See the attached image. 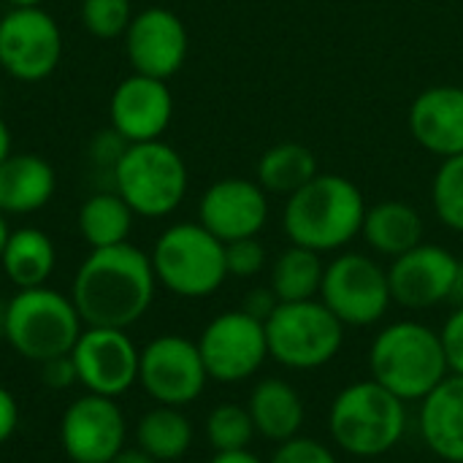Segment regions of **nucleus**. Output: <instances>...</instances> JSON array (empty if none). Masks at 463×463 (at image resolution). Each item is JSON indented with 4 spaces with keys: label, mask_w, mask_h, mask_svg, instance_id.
<instances>
[{
    "label": "nucleus",
    "mask_w": 463,
    "mask_h": 463,
    "mask_svg": "<svg viewBox=\"0 0 463 463\" xmlns=\"http://www.w3.org/2000/svg\"><path fill=\"white\" fill-rule=\"evenodd\" d=\"M157 285L179 298H209L225 279V244L201 222H174L149 252Z\"/></svg>",
    "instance_id": "0eeeda50"
},
{
    "label": "nucleus",
    "mask_w": 463,
    "mask_h": 463,
    "mask_svg": "<svg viewBox=\"0 0 463 463\" xmlns=\"http://www.w3.org/2000/svg\"><path fill=\"white\" fill-rule=\"evenodd\" d=\"M263 326L269 358L290 372H317L345 347V326L320 298L279 304Z\"/></svg>",
    "instance_id": "6e6552de"
},
{
    "label": "nucleus",
    "mask_w": 463,
    "mask_h": 463,
    "mask_svg": "<svg viewBox=\"0 0 463 463\" xmlns=\"http://www.w3.org/2000/svg\"><path fill=\"white\" fill-rule=\"evenodd\" d=\"M41 383L46 388H52V391H68L71 385H79V377H76V366H73L71 353L41 364Z\"/></svg>",
    "instance_id": "c9c22d12"
},
{
    "label": "nucleus",
    "mask_w": 463,
    "mask_h": 463,
    "mask_svg": "<svg viewBox=\"0 0 463 463\" xmlns=\"http://www.w3.org/2000/svg\"><path fill=\"white\" fill-rule=\"evenodd\" d=\"M14 149H11V130H8V125L0 119V163L11 155Z\"/></svg>",
    "instance_id": "a19ab883"
},
{
    "label": "nucleus",
    "mask_w": 463,
    "mask_h": 463,
    "mask_svg": "<svg viewBox=\"0 0 463 463\" xmlns=\"http://www.w3.org/2000/svg\"><path fill=\"white\" fill-rule=\"evenodd\" d=\"M277 307H279V298L274 296V290H271V288H252V290L244 296V301H241V307H239V309H244V312H247V315H252L255 320L266 323Z\"/></svg>",
    "instance_id": "e433bc0d"
},
{
    "label": "nucleus",
    "mask_w": 463,
    "mask_h": 463,
    "mask_svg": "<svg viewBox=\"0 0 463 463\" xmlns=\"http://www.w3.org/2000/svg\"><path fill=\"white\" fill-rule=\"evenodd\" d=\"M60 445L71 463H111L128 445V420L117 399L84 393L60 418Z\"/></svg>",
    "instance_id": "4468645a"
},
{
    "label": "nucleus",
    "mask_w": 463,
    "mask_h": 463,
    "mask_svg": "<svg viewBox=\"0 0 463 463\" xmlns=\"http://www.w3.org/2000/svg\"><path fill=\"white\" fill-rule=\"evenodd\" d=\"M423 445L445 463H463V377L448 374L423 402L418 415Z\"/></svg>",
    "instance_id": "aec40b11"
},
{
    "label": "nucleus",
    "mask_w": 463,
    "mask_h": 463,
    "mask_svg": "<svg viewBox=\"0 0 463 463\" xmlns=\"http://www.w3.org/2000/svg\"><path fill=\"white\" fill-rule=\"evenodd\" d=\"M174 117V95L163 79L144 73L125 76L109 100V122L128 141H157L168 130Z\"/></svg>",
    "instance_id": "a211bd4d"
},
{
    "label": "nucleus",
    "mask_w": 463,
    "mask_h": 463,
    "mask_svg": "<svg viewBox=\"0 0 463 463\" xmlns=\"http://www.w3.org/2000/svg\"><path fill=\"white\" fill-rule=\"evenodd\" d=\"M157 277L152 260L136 244L90 250L71 282V301L84 326L122 328L136 326L152 307Z\"/></svg>",
    "instance_id": "f257e3e1"
},
{
    "label": "nucleus",
    "mask_w": 463,
    "mask_h": 463,
    "mask_svg": "<svg viewBox=\"0 0 463 463\" xmlns=\"http://www.w3.org/2000/svg\"><path fill=\"white\" fill-rule=\"evenodd\" d=\"M317 157L309 146L298 141H282L269 146L258 160V184L269 195H285L290 198L304 184H309L317 176Z\"/></svg>",
    "instance_id": "a878e982"
},
{
    "label": "nucleus",
    "mask_w": 463,
    "mask_h": 463,
    "mask_svg": "<svg viewBox=\"0 0 463 463\" xmlns=\"http://www.w3.org/2000/svg\"><path fill=\"white\" fill-rule=\"evenodd\" d=\"M247 412L255 423V434L274 445L298 437L307 420L301 393L279 377H263L252 385Z\"/></svg>",
    "instance_id": "412c9836"
},
{
    "label": "nucleus",
    "mask_w": 463,
    "mask_h": 463,
    "mask_svg": "<svg viewBox=\"0 0 463 463\" xmlns=\"http://www.w3.org/2000/svg\"><path fill=\"white\" fill-rule=\"evenodd\" d=\"M407 426V402L372 377L345 385L328 407L331 442L353 458L388 456L402 445Z\"/></svg>",
    "instance_id": "20e7f679"
},
{
    "label": "nucleus",
    "mask_w": 463,
    "mask_h": 463,
    "mask_svg": "<svg viewBox=\"0 0 463 463\" xmlns=\"http://www.w3.org/2000/svg\"><path fill=\"white\" fill-rule=\"evenodd\" d=\"M195 345L201 350L209 380L220 385L247 383L269 361L266 326L244 309H228L212 317Z\"/></svg>",
    "instance_id": "9d476101"
},
{
    "label": "nucleus",
    "mask_w": 463,
    "mask_h": 463,
    "mask_svg": "<svg viewBox=\"0 0 463 463\" xmlns=\"http://www.w3.org/2000/svg\"><path fill=\"white\" fill-rule=\"evenodd\" d=\"M269 463H339V458L326 442L298 434L288 442H279Z\"/></svg>",
    "instance_id": "473e14b6"
},
{
    "label": "nucleus",
    "mask_w": 463,
    "mask_h": 463,
    "mask_svg": "<svg viewBox=\"0 0 463 463\" xmlns=\"http://www.w3.org/2000/svg\"><path fill=\"white\" fill-rule=\"evenodd\" d=\"M323 271H326V263L320 260V252L290 244L274 258L271 271H269V288L274 290L279 304L309 301L320 296Z\"/></svg>",
    "instance_id": "cd10ccee"
},
{
    "label": "nucleus",
    "mask_w": 463,
    "mask_h": 463,
    "mask_svg": "<svg viewBox=\"0 0 463 463\" xmlns=\"http://www.w3.org/2000/svg\"><path fill=\"white\" fill-rule=\"evenodd\" d=\"M190 174L184 157L165 144H130L111 174V190L133 209L136 217L163 220L174 214L187 195Z\"/></svg>",
    "instance_id": "423d86ee"
},
{
    "label": "nucleus",
    "mask_w": 463,
    "mask_h": 463,
    "mask_svg": "<svg viewBox=\"0 0 463 463\" xmlns=\"http://www.w3.org/2000/svg\"><path fill=\"white\" fill-rule=\"evenodd\" d=\"M431 203L439 222L463 233V155L445 157L431 182Z\"/></svg>",
    "instance_id": "c756f323"
},
{
    "label": "nucleus",
    "mask_w": 463,
    "mask_h": 463,
    "mask_svg": "<svg viewBox=\"0 0 463 463\" xmlns=\"http://www.w3.org/2000/svg\"><path fill=\"white\" fill-rule=\"evenodd\" d=\"M79 385L87 393L119 399L133 385H138V358L141 350L122 328H95L84 326L71 350Z\"/></svg>",
    "instance_id": "ddd939ff"
},
{
    "label": "nucleus",
    "mask_w": 463,
    "mask_h": 463,
    "mask_svg": "<svg viewBox=\"0 0 463 463\" xmlns=\"http://www.w3.org/2000/svg\"><path fill=\"white\" fill-rule=\"evenodd\" d=\"M111 463H160V461H155L149 453H144L141 448H125L117 458Z\"/></svg>",
    "instance_id": "ea45409f"
},
{
    "label": "nucleus",
    "mask_w": 463,
    "mask_h": 463,
    "mask_svg": "<svg viewBox=\"0 0 463 463\" xmlns=\"http://www.w3.org/2000/svg\"><path fill=\"white\" fill-rule=\"evenodd\" d=\"M193 439V423L179 407L155 404L136 423V448H141L160 463L179 461L182 456H187Z\"/></svg>",
    "instance_id": "393cba45"
},
{
    "label": "nucleus",
    "mask_w": 463,
    "mask_h": 463,
    "mask_svg": "<svg viewBox=\"0 0 463 463\" xmlns=\"http://www.w3.org/2000/svg\"><path fill=\"white\" fill-rule=\"evenodd\" d=\"M11 8H30V5H43V0H5Z\"/></svg>",
    "instance_id": "37998d69"
},
{
    "label": "nucleus",
    "mask_w": 463,
    "mask_h": 463,
    "mask_svg": "<svg viewBox=\"0 0 463 463\" xmlns=\"http://www.w3.org/2000/svg\"><path fill=\"white\" fill-rule=\"evenodd\" d=\"M206 442L212 445L214 453L225 450H244L255 439V423L247 412V404H217L203 423Z\"/></svg>",
    "instance_id": "c85d7f7f"
},
{
    "label": "nucleus",
    "mask_w": 463,
    "mask_h": 463,
    "mask_svg": "<svg viewBox=\"0 0 463 463\" xmlns=\"http://www.w3.org/2000/svg\"><path fill=\"white\" fill-rule=\"evenodd\" d=\"M0 328L8 347L30 364H46L52 358L68 355L84 331L79 309L71 296L41 285L16 290L3 312Z\"/></svg>",
    "instance_id": "39448f33"
},
{
    "label": "nucleus",
    "mask_w": 463,
    "mask_h": 463,
    "mask_svg": "<svg viewBox=\"0 0 463 463\" xmlns=\"http://www.w3.org/2000/svg\"><path fill=\"white\" fill-rule=\"evenodd\" d=\"M8 233H11V228H8V222H5V214L0 212V255H3V247H5V241H8Z\"/></svg>",
    "instance_id": "79ce46f5"
},
{
    "label": "nucleus",
    "mask_w": 463,
    "mask_h": 463,
    "mask_svg": "<svg viewBox=\"0 0 463 463\" xmlns=\"http://www.w3.org/2000/svg\"><path fill=\"white\" fill-rule=\"evenodd\" d=\"M133 209L114 193V190H98L79 206V233L90 244V250L125 244L133 231Z\"/></svg>",
    "instance_id": "bb28decb"
},
{
    "label": "nucleus",
    "mask_w": 463,
    "mask_h": 463,
    "mask_svg": "<svg viewBox=\"0 0 463 463\" xmlns=\"http://www.w3.org/2000/svg\"><path fill=\"white\" fill-rule=\"evenodd\" d=\"M366 201L355 182L342 174H317L293 193L282 212V231L290 244L312 252H339L361 236Z\"/></svg>",
    "instance_id": "f03ea898"
},
{
    "label": "nucleus",
    "mask_w": 463,
    "mask_h": 463,
    "mask_svg": "<svg viewBox=\"0 0 463 463\" xmlns=\"http://www.w3.org/2000/svg\"><path fill=\"white\" fill-rule=\"evenodd\" d=\"M79 16L90 35L100 41H111L125 35L133 19V5L130 0H81Z\"/></svg>",
    "instance_id": "7c9ffc66"
},
{
    "label": "nucleus",
    "mask_w": 463,
    "mask_h": 463,
    "mask_svg": "<svg viewBox=\"0 0 463 463\" xmlns=\"http://www.w3.org/2000/svg\"><path fill=\"white\" fill-rule=\"evenodd\" d=\"M57 266V247L41 228L24 225L8 233L0 255V269L16 290L41 288L49 282Z\"/></svg>",
    "instance_id": "b1692460"
},
{
    "label": "nucleus",
    "mask_w": 463,
    "mask_h": 463,
    "mask_svg": "<svg viewBox=\"0 0 463 463\" xmlns=\"http://www.w3.org/2000/svg\"><path fill=\"white\" fill-rule=\"evenodd\" d=\"M206 383L209 372L193 339L163 334L141 347L138 385L155 404L184 410L203 396Z\"/></svg>",
    "instance_id": "9b49d317"
},
{
    "label": "nucleus",
    "mask_w": 463,
    "mask_h": 463,
    "mask_svg": "<svg viewBox=\"0 0 463 463\" xmlns=\"http://www.w3.org/2000/svg\"><path fill=\"white\" fill-rule=\"evenodd\" d=\"M130 144L109 125V130H100L92 141H90V149H87V155H90V163L98 168V171H106L109 176L114 174V168H117V163L122 160V155H125V149H128Z\"/></svg>",
    "instance_id": "72a5a7b5"
},
{
    "label": "nucleus",
    "mask_w": 463,
    "mask_h": 463,
    "mask_svg": "<svg viewBox=\"0 0 463 463\" xmlns=\"http://www.w3.org/2000/svg\"><path fill=\"white\" fill-rule=\"evenodd\" d=\"M209 463H266L258 453H252L250 448L244 450H225V453H214Z\"/></svg>",
    "instance_id": "58836bf2"
},
{
    "label": "nucleus",
    "mask_w": 463,
    "mask_h": 463,
    "mask_svg": "<svg viewBox=\"0 0 463 463\" xmlns=\"http://www.w3.org/2000/svg\"><path fill=\"white\" fill-rule=\"evenodd\" d=\"M317 298L339 317L345 328H372L393 304L388 269H383L372 255L342 252L326 263Z\"/></svg>",
    "instance_id": "1a4fd4ad"
},
{
    "label": "nucleus",
    "mask_w": 463,
    "mask_h": 463,
    "mask_svg": "<svg viewBox=\"0 0 463 463\" xmlns=\"http://www.w3.org/2000/svg\"><path fill=\"white\" fill-rule=\"evenodd\" d=\"M423 217L404 201H380L366 209L361 236L372 252L396 260L399 255L423 244Z\"/></svg>",
    "instance_id": "5701e85b"
},
{
    "label": "nucleus",
    "mask_w": 463,
    "mask_h": 463,
    "mask_svg": "<svg viewBox=\"0 0 463 463\" xmlns=\"http://www.w3.org/2000/svg\"><path fill=\"white\" fill-rule=\"evenodd\" d=\"M57 190L54 168L33 152H11L0 163V212L33 214L41 212Z\"/></svg>",
    "instance_id": "4be33fe9"
},
{
    "label": "nucleus",
    "mask_w": 463,
    "mask_h": 463,
    "mask_svg": "<svg viewBox=\"0 0 463 463\" xmlns=\"http://www.w3.org/2000/svg\"><path fill=\"white\" fill-rule=\"evenodd\" d=\"M266 247L258 236L250 239H239L225 244V266H228V277L236 279H252L266 269Z\"/></svg>",
    "instance_id": "2f4dec72"
},
{
    "label": "nucleus",
    "mask_w": 463,
    "mask_h": 463,
    "mask_svg": "<svg viewBox=\"0 0 463 463\" xmlns=\"http://www.w3.org/2000/svg\"><path fill=\"white\" fill-rule=\"evenodd\" d=\"M0 339H3V328H0Z\"/></svg>",
    "instance_id": "c03bdc74"
},
{
    "label": "nucleus",
    "mask_w": 463,
    "mask_h": 463,
    "mask_svg": "<svg viewBox=\"0 0 463 463\" xmlns=\"http://www.w3.org/2000/svg\"><path fill=\"white\" fill-rule=\"evenodd\" d=\"M461 269L463 260L448 247L429 241L418 244L415 250L399 255L388 269L393 304L412 312L450 304Z\"/></svg>",
    "instance_id": "2eb2a0df"
},
{
    "label": "nucleus",
    "mask_w": 463,
    "mask_h": 463,
    "mask_svg": "<svg viewBox=\"0 0 463 463\" xmlns=\"http://www.w3.org/2000/svg\"><path fill=\"white\" fill-rule=\"evenodd\" d=\"M439 336H442V347L448 355L450 374H461L463 377V307H453Z\"/></svg>",
    "instance_id": "f704fd0d"
},
{
    "label": "nucleus",
    "mask_w": 463,
    "mask_h": 463,
    "mask_svg": "<svg viewBox=\"0 0 463 463\" xmlns=\"http://www.w3.org/2000/svg\"><path fill=\"white\" fill-rule=\"evenodd\" d=\"M412 138L437 157L463 155V87L437 84L423 90L410 106Z\"/></svg>",
    "instance_id": "6ab92c4d"
},
{
    "label": "nucleus",
    "mask_w": 463,
    "mask_h": 463,
    "mask_svg": "<svg viewBox=\"0 0 463 463\" xmlns=\"http://www.w3.org/2000/svg\"><path fill=\"white\" fill-rule=\"evenodd\" d=\"M198 222L222 244L258 236L269 222V193L252 179H220L203 190Z\"/></svg>",
    "instance_id": "f3484780"
},
{
    "label": "nucleus",
    "mask_w": 463,
    "mask_h": 463,
    "mask_svg": "<svg viewBox=\"0 0 463 463\" xmlns=\"http://www.w3.org/2000/svg\"><path fill=\"white\" fill-rule=\"evenodd\" d=\"M19 420H22V412H19L16 396L8 388L0 385V445H5L16 434Z\"/></svg>",
    "instance_id": "4c0bfd02"
},
{
    "label": "nucleus",
    "mask_w": 463,
    "mask_h": 463,
    "mask_svg": "<svg viewBox=\"0 0 463 463\" xmlns=\"http://www.w3.org/2000/svg\"><path fill=\"white\" fill-rule=\"evenodd\" d=\"M122 38L133 73H144L163 81L182 71L190 49L184 22L179 19V14L163 5H152L133 14Z\"/></svg>",
    "instance_id": "dca6fc26"
},
{
    "label": "nucleus",
    "mask_w": 463,
    "mask_h": 463,
    "mask_svg": "<svg viewBox=\"0 0 463 463\" xmlns=\"http://www.w3.org/2000/svg\"><path fill=\"white\" fill-rule=\"evenodd\" d=\"M62 60V30L43 5L8 8L0 16V68L16 81H43Z\"/></svg>",
    "instance_id": "f8f14e48"
},
{
    "label": "nucleus",
    "mask_w": 463,
    "mask_h": 463,
    "mask_svg": "<svg viewBox=\"0 0 463 463\" xmlns=\"http://www.w3.org/2000/svg\"><path fill=\"white\" fill-rule=\"evenodd\" d=\"M366 358L372 380L407 404H420L450 374L439 331L420 320H396L380 328Z\"/></svg>",
    "instance_id": "7ed1b4c3"
}]
</instances>
